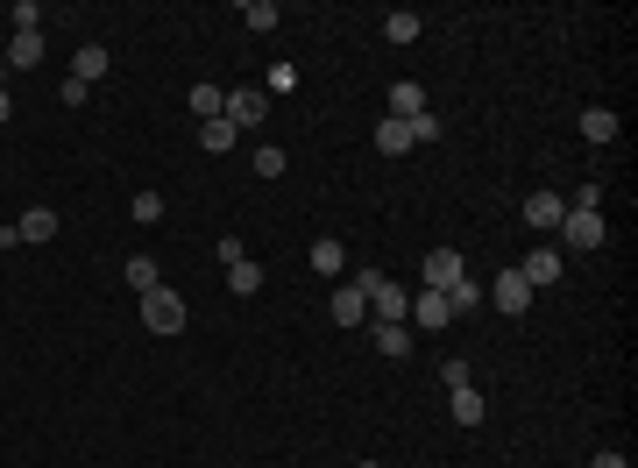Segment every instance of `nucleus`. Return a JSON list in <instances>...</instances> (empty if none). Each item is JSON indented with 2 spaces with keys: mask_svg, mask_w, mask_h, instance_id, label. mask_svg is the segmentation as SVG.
Returning a JSON list of instances; mask_svg holds the SVG:
<instances>
[{
  "mask_svg": "<svg viewBox=\"0 0 638 468\" xmlns=\"http://www.w3.org/2000/svg\"><path fill=\"white\" fill-rule=\"evenodd\" d=\"M376 149H383V156H405V149H412V121H390V114H383V121H376Z\"/></svg>",
  "mask_w": 638,
  "mask_h": 468,
  "instance_id": "nucleus-13",
  "label": "nucleus"
},
{
  "mask_svg": "<svg viewBox=\"0 0 638 468\" xmlns=\"http://www.w3.org/2000/svg\"><path fill=\"white\" fill-rule=\"evenodd\" d=\"M518 277H525V284H532V291H546V284H553V277H561V249H532V256H525V263H518Z\"/></svg>",
  "mask_w": 638,
  "mask_h": 468,
  "instance_id": "nucleus-9",
  "label": "nucleus"
},
{
  "mask_svg": "<svg viewBox=\"0 0 638 468\" xmlns=\"http://www.w3.org/2000/svg\"><path fill=\"white\" fill-rule=\"evenodd\" d=\"M142 320H149V334H185V298L171 284L142 291Z\"/></svg>",
  "mask_w": 638,
  "mask_h": 468,
  "instance_id": "nucleus-1",
  "label": "nucleus"
},
{
  "mask_svg": "<svg viewBox=\"0 0 638 468\" xmlns=\"http://www.w3.org/2000/svg\"><path fill=\"white\" fill-rule=\"evenodd\" d=\"M589 468H631V461H624V454H617V447H603V454H596V461H589Z\"/></svg>",
  "mask_w": 638,
  "mask_h": 468,
  "instance_id": "nucleus-31",
  "label": "nucleus"
},
{
  "mask_svg": "<svg viewBox=\"0 0 638 468\" xmlns=\"http://www.w3.org/2000/svg\"><path fill=\"white\" fill-rule=\"evenodd\" d=\"M447 305H454V320H461V312H475V305H483V284H475V277H461V284L447 291Z\"/></svg>",
  "mask_w": 638,
  "mask_h": 468,
  "instance_id": "nucleus-24",
  "label": "nucleus"
},
{
  "mask_svg": "<svg viewBox=\"0 0 638 468\" xmlns=\"http://www.w3.org/2000/svg\"><path fill=\"white\" fill-rule=\"evenodd\" d=\"M355 468H376V461H355Z\"/></svg>",
  "mask_w": 638,
  "mask_h": 468,
  "instance_id": "nucleus-33",
  "label": "nucleus"
},
{
  "mask_svg": "<svg viewBox=\"0 0 638 468\" xmlns=\"http://www.w3.org/2000/svg\"><path fill=\"white\" fill-rule=\"evenodd\" d=\"M405 320L433 334V327H447V320H454V305H447V291H412V312H405Z\"/></svg>",
  "mask_w": 638,
  "mask_h": 468,
  "instance_id": "nucleus-6",
  "label": "nucleus"
},
{
  "mask_svg": "<svg viewBox=\"0 0 638 468\" xmlns=\"http://www.w3.org/2000/svg\"><path fill=\"white\" fill-rule=\"evenodd\" d=\"M369 341H376V355H390V362L412 355V327H369Z\"/></svg>",
  "mask_w": 638,
  "mask_h": 468,
  "instance_id": "nucleus-15",
  "label": "nucleus"
},
{
  "mask_svg": "<svg viewBox=\"0 0 638 468\" xmlns=\"http://www.w3.org/2000/svg\"><path fill=\"white\" fill-rule=\"evenodd\" d=\"M234 135H242L234 121H199V149H213V156H227V149H234Z\"/></svg>",
  "mask_w": 638,
  "mask_h": 468,
  "instance_id": "nucleus-17",
  "label": "nucleus"
},
{
  "mask_svg": "<svg viewBox=\"0 0 638 468\" xmlns=\"http://www.w3.org/2000/svg\"><path fill=\"white\" fill-rule=\"evenodd\" d=\"M128 213H135L142 227H149V220H164V192H135V199H128Z\"/></svg>",
  "mask_w": 638,
  "mask_h": 468,
  "instance_id": "nucleus-27",
  "label": "nucleus"
},
{
  "mask_svg": "<svg viewBox=\"0 0 638 468\" xmlns=\"http://www.w3.org/2000/svg\"><path fill=\"white\" fill-rule=\"evenodd\" d=\"M227 291H234V298H256V291H263V263H249V256L227 263Z\"/></svg>",
  "mask_w": 638,
  "mask_h": 468,
  "instance_id": "nucleus-14",
  "label": "nucleus"
},
{
  "mask_svg": "<svg viewBox=\"0 0 638 468\" xmlns=\"http://www.w3.org/2000/svg\"><path fill=\"white\" fill-rule=\"evenodd\" d=\"M50 234H57V206H29L15 220V242H50Z\"/></svg>",
  "mask_w": 638,
  "mask_h": 468,
  "instance_id": "nucleus-10",
  "label": "nucleus"
},
{
  "mask_svg": "<svg viewBox=\"0 0 638 468\" xmlns=\"http://www.w3.org/2000/svg\"><path fill=\"white\" fill-rule=\"evenodd\" d=\"M383 36H390V43H412V36H419V15H412V8L383 15Z\"/></svg>",
  "mask_w": 638,
  "mask_h": 468,
  "instance_id": "nucleus-22",
  "label": "nucleus"
},
{
  "mask_svg": "<svg viewBox=\"0 0 638 468\" xmlns=\"http://www.w3.org/2000/svg\"><path fill=\"white\" fill-rule=\"evenodd\" d=\"M561 242H568V249H603V242H610V234H603V213H575V206H568V213H561Z\"/></svg>",
  "mask_w": 638,
  "mask_h": 468,
  "instance_id": "nucleus-3",
  "label": "nucleus"
},
{
  "mask_svg": "<svg viewBox=\"0 0 638 468\" xmlns=\"http://www.w3.org/2000/svg\"><path fill=\"white\" fill-rule=\"evenodd\" d=\"M8 64H43V29L15 36V43H8Z\"/></svg>",
  "mask_w": 638,
  "mask_h": 468,
  "instance_id": "nucleus-21",
  "label": "nucleus"
},
{
  "mask_svg": "<svg viewBox=\"0 0 638 468\" xmlns=\"http://www.w3.org/2000/svg\"><path fill=\"white\" fill-rule=\"evenodd\" d=\"M582 135H589V142H617V114H610V107H589V114H582Z\"/></svg>",
  "mask_w": 638,
  "mask_h": 468,
  "instance_id": "nucleus-20",
  "label": "nucleus"
},
{
  "mask_svg": "<svg viewBox=\"0 0 638 468\" xmlns=\"http://www.w3.org/2000/svg\"><path fill=\"white\" fill-rule=\"evenodd\" d=\"M327 312H334V327H341V334H348V327H369V298H362L355 284H334Z\"/></svg>",
  "mask_w": 638,
  "mask_h": 468,
  "instance_id": "nucleus-5",
  "label": "nucleus"
},
{
  "mask_svg": "<svg viewBox=\"0 0 638 468\" xmlns=\"http://www.w3.org/2000/svg\"><path fill=\"white\" fill-rule=\"evenodd\" d=\"M185 100H192V114H199V121H220V100H227V93H220L213 78H206V86H192Z\"/></svg>",
  "mask_w": 638,
  "mask_h": 468,
  "instance_id": "nucleus-18",
  "label": "nucleus"
},
{
  "mask_svg": "<svg viewBox=\"0 0 638 468\" xmlns=\"http://www.w3.org/2000/svg\"><path fill=\"white\" fill-rule=\"evenodd\" d=\"M71 78H78V86H93V78H107V50H100V43H86V50L71 57Z\"/></svg>",
  "mask_w": 638,
  "mask_h": 468,
  "instance_id": "nucleus-16",
  "label": "nucleus"
},
{
  "mask_svg": "<svg viewBox=\"0 0 638 468\" xmlns=\"http://www.w3.org/2000/svg\"><path fill=\"white\" fill-rule=\"evenodd\" d=\"M447 398H454V426H483V390H475V383H461V390H447Z\"/></svg>",
  "mask_w": 638,
  "mask_h": 468,
  "instance_id": "nucleus-12",
  "label": "nucleus"
},
{
  "mask_svg": "<svg viewBox=\"0 0 638 468\" xmlns=\"http://www.w3.org/2000/svg\"><path fill=\"white\" fill-rule=\"evenodd\" d=\"M440 135H447V121H440V114H433V107H426V114H419V121H412V142H440Z\"/></svg>",
  "mask_w": 638,
  "mask_h": 468,
  "instance_id": "nucleus-29",
  "label": "nucleus"
},
{
  "mask_svg": "<svg viewBox=\"0 0 638 468\" xmlns=\"http://www.w3.org/2000/svg\"><path fill=\"white\" fill-rule=\"evenodd\" d=\"M426 114V93L412 86V78H397V86H390V121H419Z\"/></svg>",
  "mask_w": 638,
  "mask_h": 468,
  "instance_id": "nucleus-11",
  "label": "nucleus"
},
{
  "mask_svg": "<svg viewBox=\"0 0 638 468\" xmlns=\"http://www.w3.org/2000/svg\"><path fill=\"white\" fill-rule=\"evenodd\" d=\"M291 86H298L291 64H270V71H263V93H291Z\"/></svg>",
  "mask_w": 638,
  "mask_h": 468,
  "instance_id": "nucleus-30",
  "label": "nucleus"
},
{
  "mask_svg": "<svg viewBox=\"0 0 638 468\" xmlns=\"http://www.w3.org/2000/svg\"><path fill=\"white\" fill-rule=\"evenodd\" d=\"M15 121V100H8V86H0V128H8Z\"/></svg>",
  "mask_w": 638,
  "mask_h": 468,
  "instance_id": "nucleus-32",
  "label": "nucleus"
},
{
  "mask_svg": "<svg viewBox=\"0 0 638 468\" xmlns=\"http://www.w3.org/2000/svg\"><path fill=\"white\" fill-rule=\"evenodd\" d=\"M263 114H270V93H263V86H234V93L220 100V121H234V128H256Z\"/></svg>",
  "mask_w": 638,
  "mask_h": 468,
  "instance_id": "nucleus-2",
  "label": "nucleus"
},
{
  "mask_svg": "<svg viewBox=\"0 0 638 468\" xmlns=\"http://www.w3.org/2000/svg\"><path fill=\"white\" fill-rule=\"evenodd\" d=\"M242 22L249 29H277V0H242Z\"/></svg>",
  "mask_w": 638,
  "mask_h": 468,
  "instance_id": "nucleus-25",
  "label": "nucleus"
},
{
  "mask_svg": "<svg viewBox=\"0 0 638 468\" xmlns=\"http://www.w3.org/2000/svg\"><path fill=\"white\" fill-rule=\"evenodd\" d=\"M483 305H497V312H511V320H518V312L532 305V284H525L518 270H504V277H497V284L483 291Z\"/></svg>",
  "mask_w": 638,
  "mask_h": 468,
  "instance_id": "nucleus-4",
  "label": "nucleus"
},
{
  "mask_svg": "<svg viewBox=\"0 0 638 468\" xmlns=\"http://www.w3.org/2000/svg\"><path fill=\"white\" fill-rule=\"evenodd\" d=\"M305 256H312V270H319V277H341V242H312Z\"/></svg>",
  "mask_w": 638,
  "mask_h": 468,
  "instance_id": "nucleus-23",
  "label": "nucleus"
},
{
  "mask_svg": "<svg viewBox=\"0 0 638 468\" xmlns=\"http://www.w3.org/2000/svg\"><path fill=\"white\" fill-rule=\"evenodd\" d=\"M561 213H568V199H561V192H525V227L553 234V227H561Z\"/></svg>",
  "mask_w": 638,
  "mask_h": 468,
  "instance_id": "nucleus-8",
  "label": "nucleus"
},
{
  "mask_svg": "<svg viewBox=\"0 0 638 468\" xmlns=\"http://www.w3.org/2000/svg\"><path fill=\"white\" fill-rule=\"evenodd\" d=\"M8 15H15V36H29V29H43V8H36V0H15V8H8Z\"/></svg>",
  "mask_w": 638,
  "mask_h": 468,
  "instance_id": "nucleus-28",
  "label": "nucleus"
},
{
  "mask_svg": "<svg viewBox=\"0 0 638 468\" xmlns=\"http://www.w3.org/2000/svg\"><path fill=\"white\" fill-rule=\"evenodd\" d=\"M128 291H156V284H164V277H156V256H128Z\"/></svg>",
  "mask_w": 638,
  "mask_h": 468,
  "instance_id": "nucleus-19",
  "label": "nucleus"
},
{
  "mask_svg": "<svg viewBox=\"0 0 638 468\" xmlns=\"http://www.w3.org/2000/svg\"><path fill=\"white\" fill-rule=\"evenodd\" d=\"M249 164H256V178H284V149H277V142H263Z\"/></svg>",
  "mask_w": 638,
  "mask_h": 468,
  "instance_id": "nucleus-26",
  "label": "nucleus"
},
{
  "mask_svg": "<svg viewBox=\"0 0 638 468\" xmlns=\"http://www.w3.org/2000/svg\"><path fill=\"white\" fill-rule=\"evenodd\" d=\"M461 277H468V263L454 249H426V291H454Z\"/></svg>",
  "mask_w": 638,
  "mask_h": 468,
  "instance_id": "nucleus-7",
  "label": "nucleus"
}]
</instances>
